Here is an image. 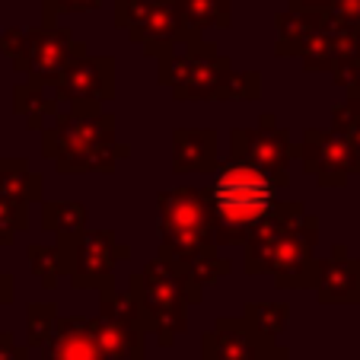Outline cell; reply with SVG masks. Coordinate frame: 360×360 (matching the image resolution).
Returning a JSON list of instances; mask_svg holds the SVG:
<instances>
[{
    "label": "cell",
    "mask_w": 360,
    "mask_h": 360,
    "mask_svg": "<svg viewBox=\"0 0 360 360\" xmlns=\"http://www.w3.org/2000/svg\"><path fill=\"white\" fill-rule=\"evenodd\" d=\"M287 176L265 172L262 166L233 160L217 172L207 188V211L217 230H226L224 239H243L255 226H262L274 211V195Z\"/></svg>",
    "instance_id": "1"
},
{
    "label": "cell",
    "mask_w": 360,
    "mask_h": 360,
    "mask_svg": "<svg viewBox=\"0 0 360 360\" xmlns=\"http://www.w3.org/2000/svg\"><path fill=\"white\" fill-rule=\"evenodd\" d=\"M115 20L153 55H157V45H169L179 35H185L176 0H118Z\"/></svg>",
    "instance_id": "4"
},
{
    "label": "cell",
    "mask_w": 360,
    "mask_h": 360,
    "mask_svg": "<svg viewBox=\"0 0 360 360\" xmlns=\"http://www.w3.org/2000/svg\"><path fill=\"white\" fill-rule=\"evenodd\" d=\"M48 360H102L93 326L86 319H64L51 335Z\"/></svg>",
    "instance_id": "7"
},
{
    "label": "cell",
    "mask_w": 360,
    "mask_h": 360,
    "mask_svg": "<svg viewBox=\"0 0 360 360\" xmlns=\"http://www.w3.org/2000/svg\"><path fill=\"white\" fill-rule=\"evenodd\" d=\"M163 211V255H195L201 259L204 245L211 239V211L201 191L172 188L160 198Z\"/></svg>",
    "instance_id": "2"
},
{
    "label": "cell",
    "mask_w": 360,
    "mask_h": 360,
    "mask_svg": "<svg viewBox=\"0 0 360 360\" xmlns=\"http://www.w3.org/2000/svg\"><path fill=\"white\" fill-rule=\"evenodd\" d=\"M143 293L141 300H137V306H141L143 316H153L150 319V326L157 328L160 335H163V341L169 345L172 335L182 332L185 328V281L182 274L172 268L169 259H160L153 262V265L143 271Z\"/></svg>",
    "instance_id": "3"
},
{
    "label": "cell",
    "mask_w": 360,
    "mask_h": 360,
    "mask_svg": "<svg viewBox=\"0 0 360 360\" xmlns=\"http://www.w3.org/2000/svg\"><path fill=\"white\" fill-rule=\"evenodd\" d=\"M102 0H45V13L48 20L55 13H77V10H93L99 7Z\"/></svg>",
    "instance_id": "11"
},
{
    "label": "cell",
    "mask_w": 360,
    "mask_h": 360,
    "mask_svg": "<svg viewBox=\"0 0 360 360\" xmlns=\"http://www.w3.org/2000/svg\"><path fill=\"white\" fill-rule=\"evenodd\" d=\"M297 13H319V10H328L335 0H290Z\"/></svg>",
    "instance_id": "12"
},
{
    "label": "cell",
    "mask_w": 360,
    "mask_h": 360,
    "mask_svg": "<svg viewBox=\"0 0 360 360\" xmlns=\"http://www.w3.org/2000/svg\"><path fill=\"white\" fill-rule=\"evenodd\" d=\"M284 357H287V354H281V351H268L262 360H284Z\"/></svg>",
    "instance_id": "13"
},
{
    "label": "cell",
    "mask_w": 360,
    "mask_h": 360,
    "mask_svg": "<svg viewBox=\"0 0 360 360\" xmlns=\"http://www.w3.org/2000/svg\"><path fill=\"white\" fill-rule=\"evenodd\" d=\"M265 351H262V335L249 326V319H224L211 335H204V360H262Z\"/></svg>",
    "instance_id": "5"
},
{
    "label": "cell",
    "mask_w": 360,
    "mask_h": 360,
    "mask_svg": "<svg viewBox=\"0 0 360 360\" xmlns=\"http://www.w3.org/2000/svg\"><path fill=\"white\" fill-rule=\"evenodd\" d=\"M83 217H86V211H83L80 204H74V201H61V204H55V207H48L45 211V224L51 226V230L61 233L64 239L80 236Z\"/></svg>",
    "instance_id": "10"
},
{
    "label": "cell",
    "mask_w": 360,
    "mask_h": 360,
    "mask_svg": "<svg viewBox=\"0 0 360 360\" xmlns=\"http://www.w3.org/2000/svg\"><path fill=\"white\" fill-rule=\"evenodd\" d=\"M319 293L326 300H351L360 293V262L345 259L338 249L332 262H326L319 271Z\"/></svg>",
    "instance_id": "8"
},
{
    "label": "cell",
    "mask_w": 360,
    "mask_h": 360,
    "mask_svg": "<svg viewBox=\"0 0 360 360\" xmlns=\"http://www.w3.org/2000/svg\"><path fill=\"white\" fill-rule=\"evenodd\" d=\"M185 32H198L204 26L230 22V0H176Z\"/></svg>",
    "instance_id": "9"
},
{
    "label": "cell",
    "mask_w": 360,
    "mask_h": 360,
    "mask_svg": "<svg viewBox=\"0 0 360 360\" xmlns=\"http://www.w3.org/2000/svg\"><path fill=\"white\" fill-rule=\"evenodd\" d=\"M122 255V245H115L112 233H89V236L74 239V284L89 287L99 284V278H105L112 268V262Z\"/></svg>",
    "instance_id": "6"
}]
</instances>
